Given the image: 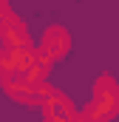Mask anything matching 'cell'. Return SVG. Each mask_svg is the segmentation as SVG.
Here are the masks:
<instances>
[{
  "instance_id": "6da1fadb",
  "label": "cell",
  "mask_w": 119,
  "mask_h": 122,
  "mask_svg": "<svg viewBox=\"0 0 119 122\" xmlns=\"http://www.w3.org/2000/svg\"><path fill=\"white\" fill-rule=\"evenodd\" d=\"M91 108L96 111V117H99L102 122L114 119V117L119 114V85L111 80V77H99V80H96Z\"/></svg>"
},
{
  "instance_id": "7a4b0ae2",
  "label": "cell",
  "mask_w": 119,
  "mask_h": 122,
  "mask_svg": "<svg viewBox=\"0 0 119 122\" xmlns=\"http://www.w3.org/2000/svg\"><path fill=\"white\" fill-rule=\"evenodd\" d=\"M37 48L45 51L51 60H60V57H65L71 51V37H68V31L62 26H51V29H45V34H43Z\"/></svg>"
},
{
  "instance_id": "3957f363",
  "label": "cell",
  "mask_w": 119,
  "mask_h": 122,
  "mask_svg": "<svg viewBox=\"0 0 119 122\" xmlns=\"http://www.w3.org/2000/svg\"><path fill=\"white\" fill-rule=\"evenodd\" d=\"M0 40H3V46H6V51H17V48H31V40L29 34H26V26H23V20L14 14L3 29H0Z\"/></svg>"
},
{
  "instance_id": "277c9868",
  "label": "cell",
  "mask_w": 119,
  "mask_h": 122,
  "mask_svg": "<svg viewBox=\"0 0 119 122\" xmlns=\"http://www.w3.org/2000/svg\"><path fill=\"white\" fill-rule=\"evenodd\" d=\"M37 65V48H17V51H6V74H20L26 77L31 68Z\"/></svg>"
},
{
  "instance_id": "5b68a950",
  "label": "cell",
  "mask_w": 119,
  "mask_h": 122,
  "mask_svg": "<svg viewBox=\"0 0 119 122\" xmlns=\"http://www.w3.org/2000/svg\"><path fill=\"white\" fill-rule=\"evenodd\" d=\"M43 114H45V119H54V122H68L77 111H74V105H71V99L65 97V94H57V97H51L45 105H43Z\"/></svg>"
},
{
  "instance_id": "8992f818",
  "label": "cell",
  "mask_w": 119,
  "mask_h": 122,
  "mask_svg": "<svg viewBox=\"0 0 119 122\" xmlns=\"http://www.w3.org/2000/svg\"><path fill=\"white\" fill-rule=\"evenodd\" d=\"M3 88H6L9 97H14L20 102H31V85L20 74H3Z\"/></svg>"
},
{
  "instance_id": "52a82bcc",
  "label": "cell",
  "mask_w": 119,
  "mask_h": 122,
  "mask_svg": "<svg viewBox=\"0 0 119 122\" xmlns=\"http://www.w3.org/2000/svg\"><path fill=\"white\" fill-rule=\"evenodd\" d=\"M11 17H14L11 6H9V3H0V29H3V26H6V23L11 20Z\"/></svg>"
},
{
  "instance_id": "ba28073f",
  "label": "cell",
  "mask_w": 119,
  "mask_h": 122,
  "mask_svg": "<svg viewBox=\"0 0 119 122\" xmlns=\"http://www.w3.org/2000/svg\"><path fill=\"white\" fill-rule=\"evenodd\" d=\"M6 74V48H0V77Z\"/></svg>"
},
{
  "instance_id": "9c48e42d",
  "label": "cell",
  "mask_w": 119,
  "mask_h": 122,
  "mask_svg": "<svg viewBox=\"0 0 119 122\" xmlns=\"http://www.w3.org/2000/svg\"><path fill=\"white\" fill-rule=\"evenodd\" d=\"M68 122H85V117H82V114H74V117H71Z\"/></svg>"
}]
</instances>
